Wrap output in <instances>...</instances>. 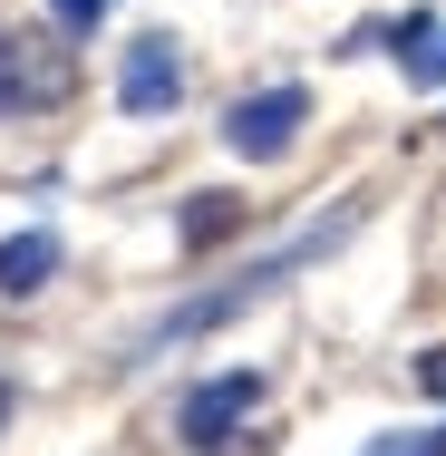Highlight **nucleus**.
<instances>
[{
  "label": "nucleus",
  "mask_w": 446,
  "mask_h": 456,
  "mask_svg": "<svg viewBox=\"0 0 446 456\" xmlns=\"http://www.w3.org/2000/svg\"><path fill=\"white\" fill-rule=\"evenodd\" d=\"M350 224H359V204H350V214H330V224H311V233H291V243H281V253H263V263H243V273L223 281V291H204V301L166 311V321H156V330H146L136 350H166V340H194V330H223L233 311H253V301H272V291H281L291 273H311V263H320V253H330V243H340Z\"/></svg>",
  "instance_id": "f257e3e1"
},
{
  "label": "nucleus",
  "mask_w": 446,
  "mask_h": 456,
  "mask_svg": "<svg viewBox=\"0 0 446 456\" xmlns=\"http://www.w3.org/2000/svg\"><path fill=\"white\" fill-rule=\"evenodd\" d=\"M301 126H311V88H301V78H272V88L223 107V146H233L243 166H281V156L301 146Z\"/></svg>",
  "instance_id": "f03ea898"
},
{
  "label": "nucleus",
  "mask_w": 446,
  "mask_h": 456,
  "mask_svg": "<svg viewBox=\"0 0 446 456\" xmlns=\"http://www.w3.org/2000/svg\"><path fill=\"white\" fill-rule=\"evenodd\" d=\"M263 408V369H214V379H194L184 388V408H175V437L194 456H214V447H233L243 437V418Z\"/></svg>",
  "instance_id": "7ed1b4c3"
},
{
  "label": "nucleus",
  "mask_w": 446,
  "mask_h": 456,
  "mask_svg": "<svg viewBox=\"0 0 446 456\" xmlns=\"http://www.w3.org/2000/svg\"><path fill=\"white\" fill-rule=\"evenodd\" d=\"M184 97V59L166 29H146V39H126V59H117V107L126 117H175Z\"/></svg>",
  "instance_id": "20e7f679"
},
{
  "label": "nucleus",
  "mask_w": 446,
  "mask_h": 456,
  "mask_svg": "<svg viewBox=\"0 0 446 456\" xmlns=\"http://www.w3.org/2000/svg\"><path fill=\"white\" fill-rule=\"evenodd\" d=\"M59 97H69V59L20 39V29H0V117H39Z\"/></svg>",
  "instance_id": "39448f33"
},
{
  "label": "nucleus",
  "mask_w": 446,
  "mask_h": 456,
  "mask_svg": "<svg viewBox=\"0 0 446 456\" xmlns=\"http://www.w3.org/2000/svg\"><path fill=\"white\" fill-rule=\"evenodd\" d=\"M69 263V243L49 233V224H29V233H0V301H29V291H49Z\"/></svg>",
  "instance_id": "423d86ee"
},
{
  "label": "nucleus",
  "mask_w": 446,
  "mask_h": 456,
  "mask_svg": "<svg viewBox=\"0 0 446 456\" xmlns=\"http://www.w3.org/2000/svg\"><path fill=\"white\" fill-rule=\"evenodd\" d=\"M388 49H408V88H446V10H408V20H388L378 29Z\"/></svg>",
  "instance_id": "0eeeda50"
},
{
  "label": "nucleus",
  "mask_w": 446,
  "mask_h": 456,
  "mask_svg": "<svg viewBox=\"0 0 446 456\" xmlns=\"http://www.w3.org/2000/svg\"><path fill=\"white\" fill-rule=\"evenodd\" d=\"M214 233H233V194H184V243L204 253Z\"/></svg>",
  "instance_id": "6e6552de"
},
{
  "label": "nucleus",
  "mask_w": 446,
  "mask_h": 456,
  "mask_svg": "<svg viewBox=\"0 0 446 456\" xmlns=\"http://www.w3.org/2000/svg\"><path fill=\"white\" fill-rule=\"evenodd\" d=\"M117 0H49V20H59V39H88L97 20H107Z\"/></svg>",
  "instance_id": "1a4fd4ad"
},
{
  "label": "nucleus",
  "mask_w": 446,
  "mask_h": 456,
  "mask_svg": "<svg viewBox=\"0 0 446 456\" xmlns=\"http://www.w3.org/2000/svg\"><path fill=\"white\" fill-rule=\"evenodd\" d=\"M418 388H427V398H446V340H437V350H418Z\"/></svg>",
  "instance_id": "9d476101"
},
{
  "label": "nucleus",
  "mask_w": 446,
  "mask_h": 456,
  "mask_svg": "<svg viewBox=\"0 0 446 456\" xmlns=\"http://www.w3.org/2000/svg\"><path fill=\"white\" fill-rule=\"evenodd\" d=\"M10 408H20V398H10V379H0V437H10Z\"/></svg>",
  "instance_id": "9b49d317"
}]
</instances>
